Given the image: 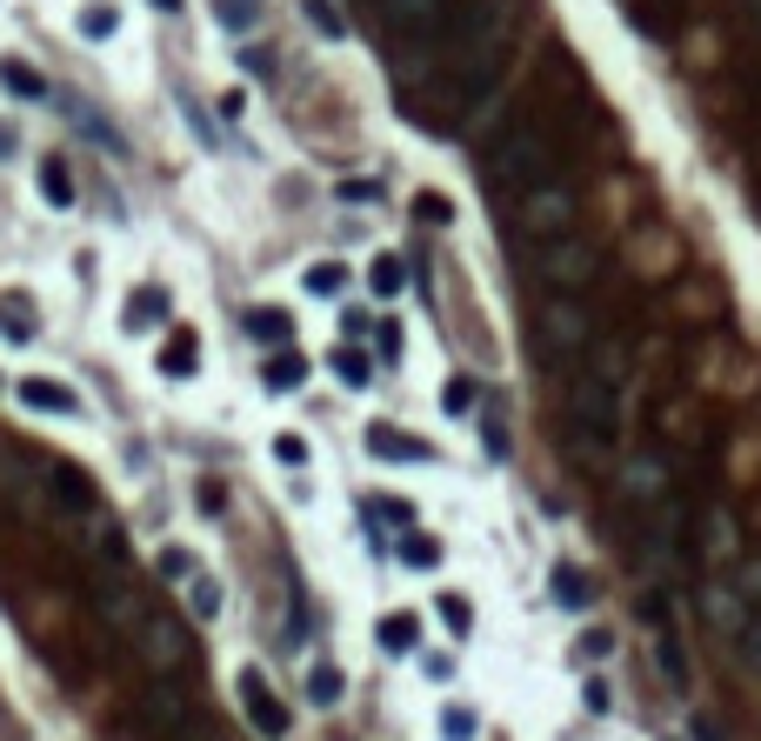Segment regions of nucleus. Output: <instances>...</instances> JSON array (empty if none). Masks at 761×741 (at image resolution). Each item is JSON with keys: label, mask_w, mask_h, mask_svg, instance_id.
<instances>
[{"label": "nucleus", "mask_w": 761, "mask_h": 741, "mask_svg": "<svg viewBox=\"0 0 761 741\" xmlns=\"http://www.w3.org/2000/svg\"><path fill=\"white\" fill-rule=\"evenodd\" d=\"M194 368H201V348H194V335H175V341L160 348V374H175V381H181V374H194Z\"/></svg>", "instance_id": "f3484780"}, {"label": "nucleus", "mask_w": 761, "mask_h": 741, "mask_svg": "<svg viewBox=\"0 0 761 741\" xmlns=\"http://www.w3.org/2000/svg\"><path fill=\"white\" fill-rule=\"evenodd\" d=\"M401 554H407V561H414V568H435V541H428V535H414V541H407V548H401Z\"/></svg>", "instance_id": "c9c22d12"}, {"label": "nucleus", "mask_w": 761, "mask_h": 741, "mask_svg": "<svg viewBox=\"0 0 761 741\" xmlns=\"http://www.w3.org/2000/svg\"><path fill=\"white\" fill-rule=\"evenodd\" d=\"M154 8H167V14H175V8H181V0H154Z\"/></svg>", "instance_id": "a19ab883"}, {"label": "nucleus", "mask_w": 761, "mask_h": 741, "mask_svg": "<svg viewBox=\"0 0 761 741\" xmlns=\"http://www.w3.org/2000/svg\"><path fill=\"white\" fill-rule=\"evenodd\" d=\"M348 288V268L342 261H314L307 268V294H342Z\"/></svg>", "instance_id": "b1692460"}, {"label": "nucleus", "mask_w": 761, "mask_h": 741, "mask_svg": "<svg viewBox=\"0 0 761 741\" xmlns=\"http://www.w3.org/2000/svg\"><path fill=\"white\" fill-rule=\"evenodd\" d=\"M234 688H240V701H247L254 734H261V741H288V708H281V695L268 688V675H261V669H240V675H234Z\"/></svg>", "instance_id": "1a4fd4ad"}, {"label": "nucleus", "mask_w": 761, "mask_h": 741, "mask_svg": "<svg viewBox=\"0 0 761 741\" xmlns=\"http://www.w3.org/2000/svg\"><path fill=\"white\" fill-rule=\"evenodd\" d=\"M334 374H342L348 388H361V381H368V355H355V348H342V355H334Z\"/></svg>", "instance_id": "7c9ffc66"}, {"label": "nucleus", "mask_w": 761, "mask_h": 741, "mask_svg": "<svg viewBox=\"0 0 761 741\" xmlns=\"http://www.w3.org/2000/svg\"><path fill=\"white\" fill-rule=\"evenodd\" d=\"M507 60V0H468L461 34H455V88L461 101H481Z\"/></svg>", "instance_id": "f03ea898"}, {"label": "nucleus", "mask_w": 761, "mask_h": 741, "mask_svg": "<svg viewBox=\"0 0 761 741\" xmlns=\"http://www.w3.org/2000/svg\"><path fill=\"white\" fill-rule=\"evenodd\" d=\"M488 175H494L507 194H528L535 181H548V141H541V127L501 134V147H494V160H488Z\"/></svg>", "instance_id": "7ed1b4c3"}, {"label": "nucleus", "mask_w": 761, "mask_h": 741, "mask_svg": "<svg viewBox=\"0 0 761 741\" xmlns=\"http://www.w3.org/2000/svg\"><path fill=\"white\" fill-rule=\"evenodd\" d=\"M14 154V127H0V160H8Z\"/></svg>", "instance_id": "ea45409f"}, {"label": "nucleus", "mask_w": 761, "mask_h": 741, "mask_svg": "<svg viewBox=\"0 0 761 741\" xmlns=\"http://www.w3.org/2000/svg\"><path fill=\"white\" fill-rule=\"evenodd\" d=\"M654 662H661V675H668L674 688L689 682V662H682V648H674V641H661V648H654Z\"/></svg>", "instance_id": "c756f323"}, {"label": "nucleus", "mask_w": 761, "mask_h": 741, "mask_svg": "<svg viewBox=\"0 0 761 741\" xmlns=\"http://www.w3.org/2000/svg\"><path fill=\"white\" fill-rule=\"evenodd\" d=\"M188 602H194V621H214L221 615V582H214V574H188Z\"/></svg>", "instance_id": "a211bd4d"}, {"label": "nucleus", "mask_w": 761, "mask_h": 741, "mask_svg": "<svg viewBox=\"0 0 761 741\" xmlns=\"http://www.w3.org/2000/svg\"><path fill=\"white\" fill-rule=\"evenodd\" d=\"M368 448H374L381 461H428V448L407 441V435H394V428H368Z\"/></svg>", "instance_id": "2eb2a0df"}, {"label": "nucleus", "mask_w": 761, "mask_h": 741, "mask_svg": "<svg viewBox=\"0 0 761 741\" xmlns=\"http://www.w3.org/2000/svg\"><path fill=\"white\" fill-rule=\"evenodd\" d=\"M261 8H268V0H214V21L227 34H254V27H261Z\"/></svg>", "instance_id": "ddd939ff"}, {"label": "nucleus", "mask_w": 761, "mask_h": 741, "mask_svg": "<svg viewBox=\"0 0 761 741\" xmlns=\"http://www.w3.org/2000/svg\"><path fill=\"white\" fill-rule=\"evenodd\" d=\"M568 435L581 454H608L622 441V355L602 341H587L568 374Z\"/></svg>", "instance_id": "f257e3e1"}, {"label": "nucleus", "mask_w": 761, "mask_h": 741, "mask_svg": "<svg viewBox=\"0 0 761 741\" xmlns=\"http://www.w3.org/2000/svg\"><path fill=\"white\" fill-rule=\"evenodd\" d=\"M441 734H448V741H474V734H481V721H474L468 708H448V715H441Z\"/></svg>", "instance_id": "c85d7f7f"}, {"label": "nucleus", "mask_w": 761, "mask_h": 741, "mask_svg": "<svg viewBox=\"0 0 761 741\" xmlns=\"http://www.w3.org/2000/svg\"><path fill=\"white\" fill-rule=\"evenodd\" d=\"M441 407H448V415H468V407H474V381H448Z\"/></svg>", "instance_id": "473e14b6"}, {"label": "nucleus", "mask_w": 761, "mask_h": 741, "mask_svg": "<svg viewBox=\"0 0 761 741\" xmlns=\"http://www.w3.org/2000/svg\"><path fill=\"white\" fill-rule=\"evenodd\" d=\"M414 214H421V221H435V227H441V221H455V207H448L441 194H421V201H414Z\"/></svg>", "instance_id": "72a5a7b5"}, {"label": "nucleus", "mask_w": 761, "mask_h": 741, "mask_svg": "<svg viewBox=\"0 0 761 741\" xmlns=\"http://www.w3.org/2000/svg\"><path fill=\"white\" fill-rule=\"evenodd\" d=\"M301 374H307L301 355H275V361H268V388H301Z\"/></svg>", "instance_id": "bb28decb"}, {"label": "nucleus", "mask_w": 761, "mask_h": 741, "mask_svg": "<svg viewBox=\"0 0 761 741\" xmlns=\"http://www.w3.org/2000/svg\"><path fill=\"white\" fill-rule=\"evenodd\" d=\"M160 574H167V582H188V574H194V561H188L181 548H167V554H160Z\"/></svg>", "instance_id": "f704fd0d"}, {"label": "nucleus", "mask_w": 761, "mask_h": 741, "mask_svg": "<svg viewBox=\"0 0 761 741\" xmlns=\"http://www.w3.org/2000/svg\"><path fill=\"white\" fill-rule=\"evenodd\" d=\"M374 641H381V648H407V641H414V621H407V615H388V621H374Z\"/></svg>", "instance_id": "cd10ccee"}, {"label": "nucleus", "mask_w": 761, "mask_h": 741, "mask_svg": "<svg viewBox=\"0 0 761 741\" xmlns=\"http://www.w3.org/2000/svg\"><path fill=\"white\" fill-rule=\"evenodd\" d=\"M121 27V14L108 8V0H88V8H80V34H88V41H108Z\"/></svg>", "instance_id": "4be33fe9"}, {"label": "nucleus", "mask_w": 761, "mask_h": 741, "mask_svg": "<svg viewBox=\"0 0 761 741\" xmlns=\"http://www.w3.org/2000/svg\"><path fill=\"white\" fill-rule=\"evenodd\" d=\"M555 602L561 608H587V574L581 568H568V561L555 568Z\"/></svg>", "instance_id": "aec40b11"}, {"label": "nucleus", "mask_w": 761, "mask_h": 741, "mask_svg": "<svg viewBox=\"0 0 761 741\" xmlns=\"http://www.w3.org/2000/svg\"><path fill=\"white\" fill-rule=\"evenodd\" d=\"M147 708H154V721H160V728H181V721H188L181 688H154V701H147Z\"/></svg>", "instance_id": "5701e85b"}, {"label": "nucleus", "mask_w": 761, "mask_h": 741, "mask_svg": "<svg viewBox=\"0 0 761 741\" xmlns=\"http://www.w3.org/2000/svg\"><path fill=\"white\" fill-rule=\"evenodd\" d=\"M0 88H8V94H21V101H41L47 94V80L21 60V54H8V60H0Z\"/></svg>", "instance_id": "f8f14e48"}, {"label": "nucleus", "mask_w": 761, "mask_h": 741, "mask_svg": "<svg viewBox=\"0 0 761 741\" xmlns=\"http://www.w3.org/2000/svg\"><path fill=\"white\" fill-rule=\"evenodd\" d=\"M568 221H574V194H568L561 181H535V188L522 194V227H528V234L555 240V234H568Z\"/></svg>", "instance_id": "6e6552de"}, {"label": "nucleus", "mask_w": 761, "mask_h": 741, "mask_svg": "<svg viewBox=\"0 0 761 741\" xmlns=\"http://www.w3.org/2000/svg\"><path fill=\"white\" fill-rule=\"evenodd\" d=\"M275 454H281V461H288V468H301V461H307V448H301V441H294V435H281V441H275Z\"/></svg>", "instance_id": "4c0bfd02"}, {"label": "nucleus", "mask_w": 761, "mask_h": 741, "mask_svg": "<svg viewBox=\"0 0 761 741\" xmlns=\"http://www.w3.org/2000/svg\"><path fill=\"white\" fill-rule=\"evenodd\" d=\"M167 321V294L160 288H141L134 301H127V327H134V335H147V327H160Z\"/></svg>", "instance_id": "4468645a"}, {"label": "nucleus", "mask_w": 761, "mask_h": 741, "mask_svg": "<svg viewBox=\"0 0 761 741\" xmlns=\"http://www.w3.org/2000/svg\"><path fill=\"white\" fill-rule=\"evenodd\" d=\"M301 14H307V27H314L321 41H348V21H342L334 0H301Z\"/></svg>", "instance_id": "dca6fc26"}, {"label": "nucleus", "mask_w": 761, "mask_h": 741, "mask_svg": "<svg viewBox=\"0 0 761 741\" xmlns=\"http://www.w3.org/2000/svg\"><path fill=\"white\" fill-rule=\"evenodd\" d=\"M541 281L548 288H561V294H574V288H587L595 281V240H581V234H555L548 247H541Z\"/></svg>", "instance_id": "20e7f679"}, {"label": "nucleus", "mask_w": 761, "mask_h": 741, "mask_svg": "<svg viewBox=\"0 0 761 741\" xmlns=\"http://www.w3.org/2000/svg\"><path fill=\"white\" fill-rule=\"evenodd\" d=\"M728 648H735V654H741V662H748V669H761V608H754V615H748V621H741V635H735V641H728Z\"/></svg>", "instance_id": "a878e982"}, {"label": "nucleus", "mask_w": 761, "mask_h": 741, "mask_svg": "<svg viewBox=\"0 0 761 741\" xmlns=\"http://www.w3.org/2000/svg\"><path fill=\"white\" fill-rule=\"evenodd\" d=\"M702 608H708V621H715V635H721V641H735V635H741V621L754 615V602H748L741 588H721V582L702 595Z\"/></svg>", "instance_id": "9b49d317"}, {"label": "nucleus", "mask_w": 761, "mask_h": 741, "mask_svg": "<svg viewBox=\"0 0 761 741\" xmlns=\"http://www.w3.org/2000/svg\"><path fill=\"white\" fill-rule=\"evenodd\" d=\"M307 695H314V701H342V675H334V669H314V675H307Z\"/></svg>", "instance_id": "2f4dec72"}, {"label": "nucleus", "mask_w": 761, "mask_h": 741, "mask_svg": "<svg viewBox=\"0 0 761 741\" xmlns=\"http://www.w3.org/2000/svg\"><path fill=\"white\" fill-rule=\"evenodd\" d=\"M134 641H141V654H147V669H160V675H175V669H188V628L181 621H167V615H141L134 621Z\"/></svg>", "instance_id": "423d86ee"}, {"label": "nucleus", "mask_w": 761, "mask_h": 741, "mask_svg": "<svg viewBox=\"0 0 761 741\" xmlns=\"http://www.w3.org/2000/svg\"><path fill=\"white\" fill-rule=\"evenodd\" d=\"M368 288H374V294H381V301H394V294H401V288H407V268H401V261H394V255H381V261H374V268H368Z\"/></svg>", "instance_id": "6ab92c4d"}, {"label": "nucleus", "mask_w": 761, "mask_h": 741, "mask_svg": "<svg viewBox=\"0 0 761 741\" xmlns=\"http://www.w3.org/2000/svg\"><path fill=\"white\" fill-rule=\"evenodd\" d=\"M14 394H21V407H34V415H80V394L60 388V381H47V374H27Z\"/></svg>", "instance_id": "9d476101"}, {"label": "nucleus", "mask_w": 761, "mask_h": 741, "mask_svg": "<svg viewBox=\"0 0 761 741\" xmlns=\"http://www.w3.org/2000/svg\"><path fill=\"white\" fill-rule=\"evenodd\" d=\"M175 741H214V734H208V728H194V721H188V728H181V734H175Z\"/></svg>", "instance_id": "58836bf2"}, {"label": "nucleus", "mask_w": 761, "mask_h": 741, "mask_svg": "<svg viewBox=\"0 0 761 741\" xmlns=\"http://www.w3.org/2000/svg\"><path fill=\"white\" fill-rule=\"evenodd\" d=\"M41 194H47V207H74V181L60 160H41Z\"/></svg>", "instance_id": "412c9836"}, {"label": "nucleus", "mask_w": 761, "mask_h": 741, "mask_svg": "<svg viewBox=\"0 0 761 741\" xmlns=\"http://www.w3.org/2000/svg\"><path fill=\"white\" fill-rule=\"evenodd\" d=\"M381 21L394 41L414 47V67H421V47L441 34V0H381Z\"/></svg>", "instance_id": "0eeeda50"}, {"label": "nucleus", "mask_w": 761, "mask_h": 741, "mask_svg": "<svg viewBox=\"0 0 761 741\" xmlns=\"http://www.w3.org/2000/svg\"><path fill=\"white\" fill-rule=\"evenodd\" d=\"M247 335H261V341H288V314H281V307H254V314H247Z\"/></svg>", "instance_id": "393cba45"}, {"label": "nucleus", "mask_w": 761, "mask_h": 741, "mask_svg": "<svg viewBox=\"0 0 761 741\" xmlns=\"http://www.w3.org/2000/svg\"><path fill=\"white\" fill-rule=\"evenodd\" d=\"M535 327H541V348H548L555 361H568V368H574V361L587 355V341H595V327H587L581 301H548Z\"/></svg>", "instance_id": "39448f33"}, {"label": "nucleus", "mask_w": 761, "mask_h": 741, "mask_svg": "<svg viewBox=\"0 0 761 741\" xmlns=\"http://www.w3.org/2000/svg\"><path fill=\"white\" fill-rule=\"evenodd\" d=\"M741 595H748V602H754V608H761V554H754V561H748V568H741Z\"/></svg>", "instance_id": "e433bc0d"}]
</instances>
